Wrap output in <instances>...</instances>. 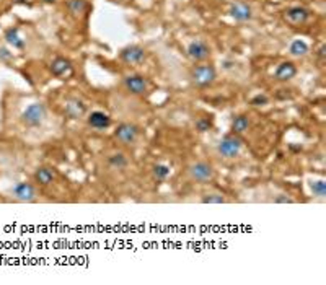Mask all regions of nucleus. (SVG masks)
<instances>
[{
	"label": "nucleus",
	"mask_w": 326,
	"mask_h": 285,
	"mask_svg": "<svg viewBox=\"0 0 326 285\" xmlns=\"http://www.w3.org/2000/svg\"><path fill=\"white\" fill-rule=\"evenodd\" d=\"M308 186H310L311 194L316 196V197L323 199L326 196V183L323 179H311L308 183Z\"/></svg>",
	"instance_id": "nucleus-23"
},
{
	"label": "nucleus",
	"mask_w": 326,
	"mask_h": 285,
	"mask_svg": "<svg viewBox=\"0 0 326 285\" xmlns=\"http://www.w3.org/2000/svg\"><path fill=\"white\" fill-rule=\"evenodd\" d=\"M212 125H214L212 124V119H209V118H199L198 121H196L194 127H196V130H198V132L204 134V132H207V130H211Z\"/></svg>",
	"instance_id": "nucleus-25"
},
{
	"label": "nucleus",
	"mask_w": 326,
	"mask_h": 285,
	"mask_svg": "<svg viewBox=\"0 0 326 285\" xmlns=\"http://www.w3.org/2000/svg\"><path fill=\"white\" fill-rule=\"evenodd\" d=\"M250 127V119L246 118L245 114H240V116H235L234 121H232V134H243L246 132Z\"/></svg>",
	"instance_id": "nucleus-19"
},
{
	"label": "nucleus",
	"mask_w": 326,
	"mask_h": 285,
	"mask_svg": "<svg viewBox=\"0 0 326 285\" xmlns=\"http://www.w3.org/2000/svg\"><path fill=\"white\" fill-rule=\"evenodd\" d=\"M216 78H217L216 69L207 64L198 65V67H194L193 72H191V80L199 88H206L209 85H212V83L216 82Z\"/></svg>",
	"instance_id": "nucleus-3"
},
{
	"label": "nucleus",
	"mask_w": 326,
	"mask_h": 285,
	"mask_svg": "<svg viewBox=\"0 0 326 285\" xmlns=\"http://www.w3.org/2000/svg\"><path fill=\"white\" fill-rule=\"evenodd\" d=\"M284 18H286L287 23H290L292 26H300L304 23L308 21L310 18V10L305 7H290L284 12Z\"/></svg>",
	"instance_id": "nucleus-10"
},
{
	"label": "nucleus",
	"mask_w": 326,
	"mask_h": 285,
	"mask_svg": "<svg viewBox=\"0 0 326 285\" xmlns=\"http://www.w3.org/2000/svg\"><path fill=\"white\" fill-rule=\"evenodd\" d=\"M188 175L196 183H207L211 181L216 171H214L212 165H209L207 161H196L188 168Z\"/></svg>",
	"instance_id": "nucleus-4"
},
{
	"label": "nucleus",
	"mask_w": 326,
	"mask_h": 285,
	"mask_svg": "<svg viewBox=\"0 0 326 285\" xmlns=\"http://www.w3.org/2000/svg\"><path fill=\"white\" fill-rule=\"evenodd\" d=\"M186 53H188V55L194 60V62H201V60H206L209 55H211V48L207 46L206 41L196 39V41H191L189 43Z\"/></svg>",
	"instance_id": "nucleus-11"
},
{
	"label": "nucleus",
	"mask_w": 326,
	"mask_h": 285,
	"mask_svg": "<svg viewBox=\"0 0 326 285\" xmlns=\"http://www.w3.org/2000/svg\"><path fill=\"white\" fill-rule=\"evenodd\" d=\"M123 83H124L126 90H127L129 93H132V95H144V93L148 90L147 78L142 77V75H137V73H132V75H126Z\"/></svg>",
	"instance_id": "nucleus-8"
},
{
	"label": "nucleus",
	"mask_w": 326,
	"mask_h": 285,
	"mask_svg": "<svg viewBox=\"0 0 326 285\" xmlns=\"http://www.w3.org/2000/svg\"><path fill=\"white\" fill-rule=\"evenodd\" d=\"M230 17L234 18L235 21L246 23L253 18V10H251V7L248 5V3L236 2L230 7Z\"/></svg>",
	"instance_id": "nucleus-13"
},
{
	"label": "nucleus",
	"mask_w": 326,
	"mask_h": 285,
	"mask_svg": "<svg viewBox=\"0 0 326 285\" xmlns=\"http://www.w3.org/2000/svg\"><path fill=\"white\" fill-rule=\"evenodd\" d=\"M49 69H51V73L57 78H67L73 73V67L71 60L65 57H55L53 62H51Z\"/></svg>",
	"instance_id": "nucleus-12"
},
{
	"label": "nucleus",
	"mask_w": 326,
	"mask_h": 285,
	"mask_svg": "<svg viewBox=\"0 0 326 285\" xmlns=\"http://www.w3.org/2000/svg\"><path fill=\"white\" fill-rule=\"evenodd\" d=\"M54 178H55V175H54V171L51 170V168L41 166V168H38V170L35 171V181L39 186H49L54 181Z\"/></svg>",
	"instance_id": "nucleus-17"
},
{
	"label": "nucleus",
	"mask_w": 326,
	"mask_h": 285,
	"mask_svg": "<svg viewBox=\"0 0 326 285\" xmlns=\"http://www.w3.org/2000/svg\"><path fill=\"white\" fill-rule=\"evenodd\" d=\"M297 75V67L293 62H282L277 65L276 72H274V77L279 82H289L292 80L293 77Z\"/></svg>",
	"instance_id": "nucleus-15"
},
{
	"label": "nucleus",
	"mask_w": 326,
	"mask_h": 285,
	"mask_svg": "<svg viewBox=\"0 0 326 285\" xmlns=\"http://www.w3.org/2000/svg\"><path fill=\"white\" fill-rule=\"evenodd\" d=\"M202 204H225L227 199L223 197L222 194L218 193H212V194H204L201 199Z\"/></svg>",
	"instance_id": "nucleus-24"
},
{
	"label": "nucleus",
	"mask_w": 326,
	"mask_h": 285,
	"mask_svg": "<svg viewBox=\"0 0 326 285\" xmlns=\"http://www.w3.org/2000/svg\"><path fill=\"white\" fill-rule=\"evenodd\" d=\"M87 111H88L87 103L83 100H80V98H77V96L69 98V100L65 101V105H64V114L67 116V118H71V119H80V118H83V116L87 114Z\"/></svg>",
	"instance_id": "nucleus-7"
},
{
	"label": "nucleus",
	"mask_w": 326,
	"mask_h": 285,
	"mask_svg": "<svg viewBox=\"0 0 326 285\" xmlns=\"http://www.w3.org/2000/svg\"><path fill=\"white\" fill-rule=\"evenodd\" d=\"M87 123L91 129L103 130L111 125V118L106 113H103V111H91L87 118Z\"/></svg>",
	"instance_id": "nucleus-14"
},
{
	"label": "nucleus",
	"mask_w": 326,
	"mask_h": 285,
	"mask_svg": "<svg viewBox=\"0 0 326 285\" xmlns=\"http://www.w3.org/2000/svg\"><path fill=\"white\" fill-rule=\"evenodd\" d=\"M243 148V140L236 134H228L217 143V153L223 158H235Z\"/></svg>",
	"instance_id": "nucleus-2"
},
{
	"label": "nucleus",
	"mask_w": 326,
	"mask_h": 285,
	"mask_svg": "<svg viewBox=\"0 0 326 285\" xmlns=\"http://www.w3.org/2000/svg\"><path fill=\"white\" fill-rule=\"evenodd\" d=\"M43 2H48V3H53V2H55V0H43Z\"/></svg>",
	"instance_id": "nucleus-31"
},
{
	"label": "nucleus",
	"mask_w": 326,
	"mask_h": 285,
	"mask_svg": "<svg viewBox=\"0 0 326 285\" xmlns=\"http://www.w3.org/2000/svg\"><path fill=\"white\" fill-rule=\"evenodd\" d=\"M10 194L18 202H35L38 199V191L31 183H17L10 189Z\"/></svg>",
	"instance_id": "nucleus-5"
},
{
	"label": "nucleus",
	"mask_w": 326,
	"mask_h": 285,
	"mask_svg": "<svg viewBox=\"0 0 326 285\" xmlns=\"http://www.w3.org/2000/svg\"><path fill=\"white\" fill-rule=\"evenodd\" d=\"M145 59H147V53L141 46H127V48L121 51V60L129 65L142 64Z\"/></svg>",
	"instance_id": "nucleus-9"
},
{
	"label": "nucleus",
	"mask_w": 326,
	"mask_h": 285,
	"mask_svg": "<svg viewBox=\"0 0 326 285\" xmlns=\"http://www.w3.org/2000/svg\"><path fill=\"white\" fill-rule=\"evenodd\" d=\"M67 8L73 17H80L87 12L88 3H87V0H69Z\"/></svg>",
	"instance_id": "nucleus-20"
},
{
	"label": "nucleus",
	"mask_w": 326,
	"mask_h": 285,
	"mask_svg": "<svg viewBox=\"0 0 326 285\" xmlns=\"http://www.w3.org/2000/svg\"><path fill=\"white\" fill-rule=\"evenodd\" d=\"M308 51H310L308 44L304 39H293L290 46H289V53L293 57H304V55L308 54Z\"/></svg>",
	"instance_id": "nucleus-18"
},
{
	"label": "nucleus",
	"mask_w": 326,
	"mask_h": 285,
	"mask_svg": "<svg viewBox=\"0 0 326 285\" xmlns=\"http://www.w3.org/2000/svg\"><path fill=\"white\" fill-rule=\"evenodd\" d=\"M152 175L157 181H165L168 179V176L171 175V170L168 165H163V163H158L152 168Z\"/></svg>",
	"instance_id": "nucleus-22"
},
{
	"label": "nucleus",
	"mask_w": 326,
	"mask_h": 285,
	"mask_svg": "<svg viewBox=\"0 0 326 285\" xmlns=\"http://www.w3.org/2000/svg\"><path fill=\"white\" fill-rule=\"evenodd\" d=\"M46 118H48V109H46L43 103H33L21 113V123L31 129L41 127L44 124Z\"/></svg>",
	"instance_id": "nucleus-1"
},
{
	"label": "nucleus",
	"mask_w": 326,
	"mask_h": 285,
	"mask_svg": "<svg viewBox=\"0 0 326 285\" xmlns=\"http://www.w3.org/2000/svg\"><path fill=\"white\" fill-rule=\"evenodd\" d=\"M251 106H256V108H259V106H266L268 103H269V98L266 96V95H256V96H253L251 98Z\"/></svg>",
	"instance_id": "nucleus-26"
},
{
	"label": "nucleus",
	"mask_w": 326,
	"mask_h": 285,
	"mask_svg": "<svg viewBox=\"0 0 326 285\" xmlns=\"http://www.w3.org/2000/svg\"><path fill=\"white\" fill-rule=\"evenodd\" d=\"M325 51H326L325 44H321V46H320V49H318V57H320V59H325Z\"/></svg>",
	"instance_id": "nucleus-29"
},
{
	"label": "nucleus",
	"mask_w": 326,
	"mask_h": 285,
	"mask_svg": "<svg viewBox=\"0 0 326 285\" xmlns=\"http://www.w3.org/2000/svg\"><path fill=\"white\" fill-rule=\"evenodd\" d=\"M289 148H290V150H293V152H300L302 150V145H293V143H290V145H289Z\"/></svg>",
	"instance_id": "nucleus-30"
},
{
	"label": "nucleus",
	"mask_w": 326,
	"mask_h": 285,
	"mask_svg": "<svg viewBox=\"0 0 326 285\" xmlns=\"http://www.w3.org/2000/svg\"><path fill=\"white\" fill-rule=\"evenodd\" d=\"M139 137V127L130 123H123L119 124L114 130V139L118 140L123 145H130V143H136Z\"/></svg>",
	"instance_id": "nucleus-6"
},
{
	"label": "nucleus",
	"mask_w": 326,
	"mask_h": 285,
	"mask_svg": "<svg viewBox=\"0 0 326 285\" xmlns=\"http://www.w3.org/2000/svg\"><path fill=\"white\" fill-rule=\"evenodd\" d=\"M12 59H13V54L7 48H0V60H2V62H10Z\"/></svg>",
	"instance_id": "nucleus-28"
},
{
	"label": "nucleus",
	"mask_w": 326,
	"mask_h": 285,
	"mask_svg": "<svg viewBox=\"0 0 326 285\" xmlns=\"http://www.w3.org/2000/svg\"><path fill=\"white\" fill-rule=\"evenodd\" d=\"M274 204H293V199L287 194H279L277 197H274Z\"/></svg>",
	"instance_id": "nucleus-27"
},
{
	"label": "nucleus",
	"mask_w": 326,
	"mask_h": 285,
	"mask_svg": "<svg viewBox=\"0 0 326 285\" xmlns=\"http://www.w3.org/2000/svg\"><path fill=\"white\" fill-rule=\"evenodd\" d=\"M108 165L113 170H124L127 166V158H126L124 153H113V155L108 157Z\"/></svg>",
	"instance_id": "nucleus-21"
},
{
	"label": "nucleus",
	"mask_w": 326,
	"mask_h": 285,
	"mask_svg": "<svg viewBox=\"0 0 326 285\" xmlns=\"http://www.w3.org/2000/svg\"><path fill=\"white\" fill-rule=\"evenodd\" d=\"M5 41L8 46H12L13 49H23L25 48V39L20 36V30L17 26L8 28L5 31Z\"/></svg>",
	"instance_id": "nucleus-16"
}]
</instances>
